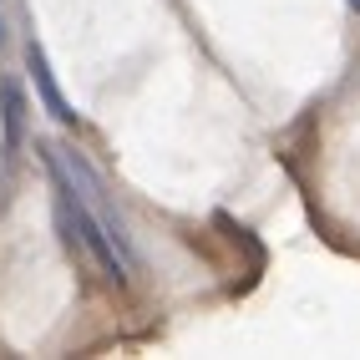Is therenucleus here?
<instances>
[{"label":"nucleus","instance_id":"obj_1","mask_svg":"<svg viewBox=\"0 0 360 360\" xmlns=\"http://www.w3.org/2000/svg\"><path fill=\"white\" fill-rule=\"evenodd\" d=\"M26 71H31V82H36V97H41V107L56 117L61 127H77L82 117H77V107H71L66 97H61V86H56V71H51V61H46V51L36 41H26Z\"/></svg>","mask_w":360,"mask_h":360},{"label":"nucleus","instance_id":"obj_3","mask_svg":"<svg viewBox=\"0 0 360 360\" xmlns=\"http://www.w3.org/2000/svg\"><path fill=\"white\" fill-rule=\"evenodd\" d=\"M345 6H350V11H360V0H345Z\"/></svg>","mask_w":360,"mask_h":360},{"label":"nucleus","instance_id":"obj_2","mask_svg":"<svg viewBox=\"0 0 360 360\" xmlns=\"http://www.w3.org/2000/svg\"><path fill=\"white\" fill-rule=\"evenodd\" d=\"M0 127H6V153L26 142V91H20L15 77L0 82Z\"/></svg>","mask_w":360,"mask_h":360}]
</instances>
